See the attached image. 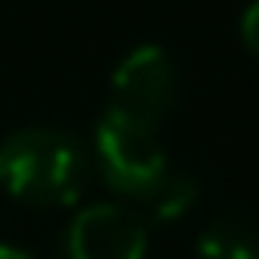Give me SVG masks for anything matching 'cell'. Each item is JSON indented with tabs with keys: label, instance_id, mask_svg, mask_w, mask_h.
Listing matches in <instances>:
<instances>
[{
	"label": "cell",
	"instance_id": "obj_3",
	"mask_svg": "<svg viewBox=\"0 0 259 259\" xmlns=\"http://www.w3.org/2000/svg\"><path fill=\"white\" fill-rule=\"evenodd\" d=\"M178 93H182V81H178L174 57L162 45H138L117 61V69L109 77L105 109H113V113H121L138 125L158 130L174 113Z\"/></svg>",
	"mask_w": 259,
	"mask_h": 259
},
{
	"label": "cell",
	"instance_id": "obj_1",
	"mask_svg": "<svg viewBox=\"0 0 259 259\" xmlns=\"http://www.w3.org/2000/svg\"><path fill=\"white\" fill-rule=\"evenodd\" d=\"M89 162L97 178L150 223H178L198 202V178L178 170L158 138V130L138 125L113 109H101Z\"/></svg>",
	"mask_w": 259,
	"mask_h": 259
},
{
	"label": "cell",
	"instance_id": "obj_4",
	"mask_svg": "<svg viewBox=\"0 0 259 259\" xmlns=\"http://www.w3.org/2000/svg\"><path fill=\"white\" fill-rule=\"evenodd\" d=\"M150 227L125 202L81 206L57 239L53 259H146Z\"/></svg>",
	"mask_w": 259,
	"mask_h": 259
},
{
	"label": "cell",
	"instance_id": "obj_7",
	"mask_svg": "<svg viewBox=\"0 0 259 259\" xmlns=\"http://www.w3.org/2000/svg\"><path fill=\"white\" fill-rule=\"evenodd\" d=\"M0 259H32L24 247H16V243H0Z\"/></svg>",
	"mask_w": 259,
	"mask_h": 259
},
{
	"label": "cell",
	"instance_id": "obj_5",
	"mask_svg": "<svg viewBox=\"0 0 259 259\" xmlns=\"http://www.w3.org/2000/svg\"><path fill=\"white\" fill-rule=\"evenodd\" d=\"M198 259H259V223L247 210L214 214L194 243Z\"/></svg>",
	"mask_w": 259,
	"mask_h": 259
},
{
	"label": "cell",
	"instance_id": "obj_2",
	"mask_svg": "<svg viewBox=\"0 0 259 259\" xmlns=\"http://www.w3.org/2000/svg\"><path fill=\"white\" fill-rule=\"evenodd\" d=\"M89 174V146L61 125H24L0 142V190L24 206H73Z\"/></svg>",
	"mask_w": 259,
	"mask_h": 259
},
{
	"label": "cell",
	"instance_id": "obj_6",
	"mask_svg": "<svg viewBox=\"0 0 259 259\" xmlns=\"http://www.w3.org/2000/svg\"><path fill=\"white\" fill-rule=\"evenodd\" d=\"M239 36H243L247 53H251V57L259 61V0H251V4H247L243 20H239Z\"/></svg>",
	"mask_w": 259,
	"mask_h": 259
}]
</instances>
